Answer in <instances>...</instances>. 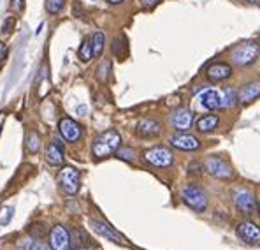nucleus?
Listing matches in <instances>:
<instances>
[{
  "label": "nucleus",
  "mask_w": 260,
  "mask_h": 250,
  "mask_svg": "<svg viewBox=\"0 0 260 250\" xmlns=\"http://www.w3.org/2000/svg\"><path fill=\"white\" fill-rule=\"evenodd\" d=\"M144 160L155 168H169L174 162L173 152L166 146H155L144 152Z\"/></svg>",
  "instance_id": "39448f33"
},
{
  "label": "nucleus",
  "mask_w": 260,
  "mask_h": 250,
  "mask_svg": "<svg viewBox=\"0 0 260 250\" xmlns=\"http://www.w3.org/2000/svg\"><path fill=\"white\" fill-rule=\"evenodd\" d=\"M160 0H141V4H143V7H153L156 6Z\"/></svg>",
  "instance_id": "2f4dec72"
},
{
  "label": "nucleus",
  "mask_w": 260,
  "mask_h": 250,
  "mask_svg": "<svg viewBox=\"0 0 260 250\" xmlns=\"http://www.w3.org/2000/svg\"><path fill=\"white\" fill-rule=\"evenodd\" d=\"M258 95H260V81H251V83H246L239 90V101L246 104V102L255 101Z\"/></svg>",
  "instance_id": "a211bd4d"
},
{
  "label": "nucleus",
  "mask_w": 260,
  "mask_h": 250,
  "mask_svg": "<svg viewBox=\"0 0 260 250\" xmlns=\"http://www.w3.org/2000/svg\"><path fill=\"white\" fill-rule=\"evenodd\" d=\"M258 53H260V44L257 41H244L232 49L231 57H232V62L236 65L244 67V65L253 64L257 60Z\"/></svg>",
  "instance_id": "f03ea898"
},
{
  "label": "nucleus",
  "mask_w": 260,
  "mask_h": 250,
  "mask_svg": "<svg viewBox=\"0 0 260 250\" xmlns=\"http://www.w3.org/2000/svg\"><path fill=\"white\" fill-rule=\"evenodd\" d=\"M108 2H109V4H121L123 0H108Z\"/></svg>",
  "instance_id": "c9c22d12"
},
{
  "label": "nucleus",
  "mask_w": 260,
  "mask_h": 250,
  "mask_svg": "<svg viewBox=\"0 0 260 250\" xmlns=\"http://www.w3.org/2000/svg\"><path fill=\"white\" fill-rule=\"evenodd\" d=\"M104 42H106V36L102 32H97L91 39V46H93V57H101L102 49H104Z\"/></svg>",
  "instance_id": "412c9836"
},
{
  "label": "nucleus",
  "mask_w": 260,
  "mask_h": 250,
  "mask_svg": "<svg viewBox=\"0 0 260 250\" xmlns=\"http://www.w3.org/2000/svg\"><path fill=\"white\" fill-rule=\"evenodd\" d=\"M169 143L178 150H183V152H193L197 150L201 143L199 140L193 136V134H188V132H179V134H174V136L169 137Z\"/></svg>",
  "instance_id": "f8f14e48"
},
{
  "label": "nucleus",
  "mask_w": 260,
  "mask_h": 250,
  "mask_svg": "<svg viewBox=\"0 0 260 250\" xmlns=\"http://www.w3.org/2000/svg\"><path fill=\"white\" fill-rule=\"evenodd\" d=\"M246 2H250V4H255V6H260V0H246Z\"/></svg>",
  "instance_id": "f704fd0d"
},
{
  "label": "nucleus",
  "mask_w": 260,
  "mask_h": 250,
  "mask_svg": "<svg viewBox=\"0 0 260 250\" xmlns=\"http://www.w3.org/2000/svg\"><path fill=\"white\" fill-rule=\"evenodd\" d=\"M78 113L85 115V113H86V106H79V107H78Z\"/></svg>",
  "instance_id": "72a5a7b5"
},
{
  "label": "nucleus",
  "mask_w": 260,
  "mask_h": 250,
  "mask_svg": "<svg viewBox=\"0 0 260 250\" xmlns=\"http://www.w3.org/2000/svg\"><path fill=\"white\" fill-rule=\"evenodd\" d=\"M21 247L25 250H48L44 245H41L39 241H36V240H23Z\"/></svg>",
  "instance_id": "393cba45"
},
{
  "label": "nucleus",
  "mask_w": 260,
  "mask_h": 250,
  "mask_svg": "<svg viewBox=\"0 0 260 250\" xmlns=\"http://www.w3.org/2000/svg\"><path fill=\"white\" fill-rule=\"evenodd\" d=\"M193 124V111L188 109V107H181V109H176L173 115H171V125L174 127L176 130H188Z\"/></svg>",
  "instance_id": "ddd939ff"
},
{
  "label": "nucleus",
  "mask_w": 260,
  "mask_h": 250,
  "mask_svg": "<svg viewBox=\"0 0 260 250\" xmlns=\"http://www.w3.org/2000/svg\"><path fill=\"white\" fill-rule=\"evenodd\" d=\"M26 148H28V152H32V153L39 152L41 143H39V136H37L36 132L28 134V137H26Z\"/></svg>",
  "instance_id": "b1692460"
},
{
  "label": "nucleus",
  "mask_w": 260,
  "mask_h": 250,
  "mask_svg": "<svg viewBox=\"0 0 260 250\" xmlns=\"http://www.w3.org/2000/svg\"><path fill=\"white\" fill-rule=\"evenodd\" d=\"M65 0H46V11L51 14H58L63 9Z\"/></svg>",
  "instance_id": "5701e85b"
},
{
  "label": "nucleus",
  "mask_w": 260,
  "mask_h": 250,
  "mask_svg": "<svg viewBox=\"0 0 260 250\" xmlns=\"http://www.w3.org/2000/svg\"><path fill=\"white\" fill-rule=\"evenodd\" d=\"M14 215V208L13 206H2L0 208V226H7L11 220H13Z\"/></svg>",
  "instance_id": "4be33fe9"
},
{
  "label": "nucleus",
  "mask_w": 260,
  "mask_h": 250,
  "mask_svg": "<svg viewBox=\"0 0 260 250\" xmlns=\"http://www.w3.org/2000/svg\"><path fill=\"white\" fill-rule=\"evenodd\" d=\"M121 137L116 130H106V132L99 134L97 140L93 141L91 146V153L95 159H106V157L113 155L118 148H120Z\"/></svg>",
  "instance_id": "f257e3e1"
},
{
  "label": "nucleus",
  "mask_w": 260,
  "mask_h": 250,
  "mask_svg": "<svg viewBox=\"0 0 260 250\" xmlns=\"http://www.w3.org/2000/svg\"><path fill=\"white\" fill-rule=\"evenodd\" d=\"M58 183L60 188L65 194H76L79 190V173L78 169L65 166L58 175Z\"/></svg>",
  "instance_id": "423d86ee"
},
{
  "label": "nucleus",
  "mask_w": 260,
  "mask_h": 250,
  "mask_svg": "<svg viewBox=\"0 0 260 250\" xmlns=\"http://www.w3.org/2000/svg\"><path fill=\"white\" fill-rule=\"evenodd\" d=\"M223 95H225V107H231V106L236 104V92L234 90H231V88H225Z\"/></svg>",
  "instance_id": "a878e982"
},
{
  "label": "nucleus",
  "mask_w": 260,
  "mask_h": 250,
  "mask_svg": "<svg viewBox=\"0 0 260 250\" xmlns=\"http://www.w3.org/2000/svg\"><path fill=\"white\" fill-rule=\"evenodd\" d=\"M58 129H60L62 137L65 141H69V143H76L83 134L81 125H79L78 122L72 120V118H62L58 124Z\"/></svg>",
  "instance_id": "9b49d317"
},
{
  "label": "nucleus",
  "mask_w": 260,
  "mask_h": 250,
  "mask_svg": "<svg viewBox=\"0 0 260 250\" xmlns=\"http://www.w3.org/2000/svg\"><path fill=\"white\" fill-rule=\"evenodd\" d=\"M206 76H208V79L213 83L225 81V79H229L232 76V67L229 64H223V62L211 64L208 69H206Z\"/></svg>",
  "instance_id": "dca6fc26"
},
{
  "label": "nucleus",
  "mask_w": 260,
  "mask_h": 250,
  "mask_svg": "<svg viewBox=\"0 0 260 250\" xmlns=\"http://www.w3.org/2000/svg\"><path fill=\"white\" fill-rule=\"evenodd\" d=\"M90 228L95 231V233H99L101 236L108 238L109 241H114V243L118 245H125V238L121 236L120 233H116L111 226H108L106 222H101V220H95V218H91L90 220Z\"/></svg>",
  "instance_id": "2eb2a0df"
},
{
  "label": "nucleus",
  "mask_w": 260,
  "mask_h": 250,
  "mask_svg": "<svg viewBox=\"0 0 260 250\" xmlns=\"http://www.w3.org/2000/svg\"><path fill=\"white\" fill-rule=\"evenodd\" d=\"M118 157L123 160H132L134 159V152L130 148H125V150H118Z\"/></svg>",
  "instance_id": "c85d7f7f"
},
{
  "label": "nucleus",
  "mask_w": 260,
  "mask_h": 250,
  "mask_svg": "<svg viewBox=\"0 0 260 250\" xmlns=\"http://www.w3.org/2000/svg\"><path fill=\"white\" fill-rule=\"evenodd\" d=\"M201 104L202 107L209 111H215V109H221L225 107V95L223 90H215V88H209V90H204L201 94Z\"/></svg>",
  "instance_id": "1a4fd4ad"
},
{
  "label": "nucleus",
  "mask_w": 260,
  "mask_h": 250,
  "mask_svg": "<svg viewBox=\"0 0 260 250\" xmlns=\"http://www.w3.org/2000/svg\"><path fill=\"white\" fill-rule=\"evenodd\" d=\"M218 124H220V120H218L216 115H206V117H202L201 120L197 122V129H199V132L209 134L216 129Z\"/></svg>",
  "instance_id": "6ab92c4d"
},
{
  "label": "nucleus",
  "mask_w": 260,
  "mask_h": 250,
  "mask_svg": "<svg viewBox=\"0 0 260 250\" xmlns=\"http://www.w3.org/2000/svg\"><path fill=\"white\" fill-rule=\"evenodd\" d=\"M91 57H93V46H91L90 39H85L81 48H79V59H81L83 62H90Z\"/></svg>",
  "instance_id": "aec40b11"
},
{
  "label": "nucleus",
  "mask_w": 260,
  "mask_h": 250,
  "mask_svg": "<svg viewBox=\"0 0 260 250\" xmlns=\"http://www.w3.org/2000/svg\"><path fill=\"white\" fill-rule=\"evenodd\" d=\"M234 205L243 215H253L255 210H257V203H255V198L250 190L246 188H241L234 194Z\"/></svg>",
  "instance_id": "6e6552de"
},
{
  "label": "nucleus",
  "mask_w": 260,
  "mask_h": 250,
  "mask_svg": "<svg viewBox=\"0 0 260 250\" xmlns=\"http://www.w3.org/2000/svg\"><path fill=\"white\" fill-rule=\"evenodd\" d=\"M46 162L51 166H60L63 162V146L58 140L51 141L46 150Z\"/></svg>",
  "instance_id": "f3484780"
},
{
  "label": "nucleus",
  "mask_w": 260,
  "mask_h": 250,
  "mask_svg": "<svg viewBox=\"0 0 260 250\" xmlns=\"http://www.w3.org/2000/svg\"><path fill=\"white\" fill-rule=\"evenodd\" d=\"M162 130V125L155 120V118H143V120L137 122L136 125V134L139 137H144V140H151V137H156Z\"/></svg>",
  "instance_id": "4468645a"
},
{
  "label": "nucleus",
  "mask_w": 260,
  "mask_h": 250,
  "mask_svg": "<svg viewBox=\"0 0 260 250\" xmlns=\"http://www.w3.org/2000/svg\"><path fill=\"white\" fill-rule=\"evenodd\" d=\"M258 211H260V203H258Z\"/></svg>",
  "instance_id": "4c0bfd02"
},
{
  "label": "nucleus",
  "mask_w": 260,
  "mask_h": 250,
  "mask_svg": "<svg viewBox=\"0 0 260 250\" xmlns=\"http://www.w3.org/2000/svg\"><path fill=\"white\" fill-rule=\"evenodd\" d=\"M109 69H111V64L109 62H104L101 65V67L97 69V72H99V79H101V81H106V79H108V72H109Z\"/></svg>",
  "instance_id": "bb28decb"
},
{
  "label": "nucleus",
  "mask_w": 260,
  "mask_h": 250,
  "mask_svg": "<svg viewBox=\"0 0 260 250\" xmlns=\"http://www.w3.org/2000/svg\"><path fill=\"white\" fill-rule=\"evenodd\" d=\"M6 59H7V46L4 44V42H0V64Z\"/></svg>",
  "instance_id": "7c9ffc66"
},
{
  "label": "nucleus",
  "mask_w": 260,
  "mask_h": 250,
  "mask_svg": "<svg viewBox=\"0 0 260 250\" xmlns=\"http://www.w3.org/2000/svg\"><path fill=\"white\" fill-rule=\"evenodd\" d=\"M236 233H238V236L244 243H248V245L260 243V228L257 224H253V222H250V220L241 222L238 228H236Z\"/></svg>",
  "instance_id": "9d476101"
},
{
  "label": "nucleus",
  "mask_w": 260,
  "mask_h": 250,
  "mask_svg": "<svg viewBox=\"0 0 260 250\" xmlns=\"http://www.w3.org/2000/svg\"><path fill=\"white\" fill-rule=\"evenodd\" d=\"M121 48H125V44H123V39H114V44H113L114 55H118V57H123V55H121V51H120Z\"/></svg>",
  "instance_id": "c756f323"
},
{
  "label": "nucleus",
  "mask_w": 260,
  "mask_h": 250,
  "mask_svg": "<svg viewBox=\"0 0 260 250\" xmlns=\"http://www.w3.org/2000/svg\"><path fill=\"white\" fill-rule=\"evenodd\" d=\"M71 233L63 226H55L49 231V247L51 250H71Z\"/></svg>",
  "instance_id": "0eeeda50"
},
{
  "label": "nucleus",
  "mask_w": 260,
  "mask_h": 250,
  "mask_svg": "<svg viewBox=\"0 0 260 250\" xmlns=\"http://www.w3.org/2000/svg\"><path fill=\"white\" fill-rule=\"evenodd\" d=\"M14 25H16V20H14V16H9V18H7V20H6V21H4V26H2L4 34H7V36H9V34L13 32Z\"/></svg>",
  "instance_id": "cd10ccee"
},
{
  "label": "nucleus",
  "mask_w": 260,
  "mask_h": 250,
  "mask_svg": "<svg viewBox=\"0 0 260 250\" xmlns=\"http://www.w3.org/2000/svg\"><path fill=\"white\" fill-rule=\"evenodd\" d=\"M78 250H93V248H90V247H81V248H78Z\"/></svg>",
  "instance_id": "e433bc0d"
},
{
  "label": "nucleus",
  "mask_w": 260,
  "mask_h": 250,
  "mask_svg": "<svg viewBox=\"0 0 260 250\" xmlns=\"http://www.w3.org/2000/svg\"><path fill=\"white\" fill-rule=\"evenodd\" d=\"M204 168L213 178H218V180L234 178V169L231 168V164L225 162V160L220 159V157H209V159H206Z\"/></svg>",
  "instance_id": "20e7f679"
},
{
  "label": "nucleus",
  "mask_w": 260,
  "mask_h": 250,
  "mask_svg": "<svg viewBox=\"0 0 260 250\" xmlns=\"http://www.w3.org/2000/svg\"><path fill=\"white\" fill-rule=\"evenodd\" d=\"M181 199L186 206H190L195 211H204L206 206H208V201H206V194L201 187L197 185H186L183 187L181 190Z\"/></svg>",
  "instance_id": "7ed1b4c3"
},
{
  "label": "nucleus",
  "mask_w": 260,
  "mask_h": 250,
  "mask_svg": "<svg viewBox=\"0 0 260 250\" xmlns=\"http://www.w3.org/2000/svg\"><path fill=\"white\" fill-rule=\"evenodd\" d=\"M13 7L18 11H21L23 9V0H13Z\"/></svg>",
  "instance_id": "473e14b6"
}]
</instances>
